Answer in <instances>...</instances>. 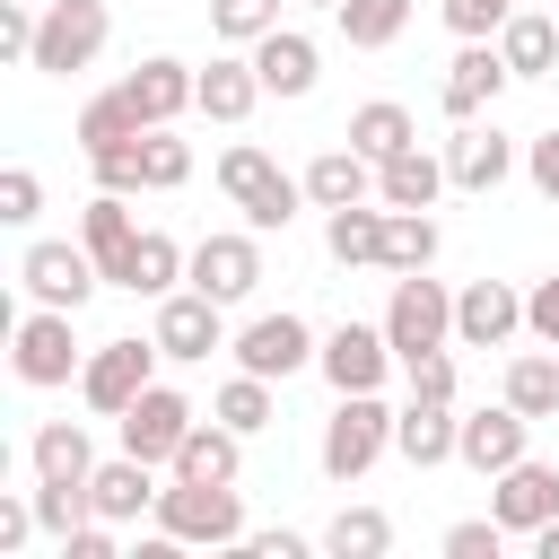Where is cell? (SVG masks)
<instances>
[{"label": "cell", "instance_id": "9", "mask_svg": "<svg viewBox=\"0 0 559 559\" xmlns=\"http://www.w3.org/2000/svg\"><path fill=\"white\" fill-rule=\"evenodd\" d=\"M148 341H157L175 367H201V358H210V349H227L236 332H227V306H218V297H201V288L183 280L175 297H157V323H148Z\"/></svg>", "mask_w": 559, "mask_h": 559}, {"label": "cell", "instance_id": "4", "mask_svg": "<svg viewBox=\"0 0 559 559\" xmlns=\"http://www.w3.org/2000/svg\"><path fill=\"white\" fill-rule=\"evenodd\" d=\"M70 323H79L70 306H26V314H17V332H9V367H17V384H35V393L79 384L87 349H79V332H70Z\"/></svg>", "mask_w": 559, "mask_h": 559}, {"label": "cell", "instance_id": "39", "mask_svg": "<svg viewBox=\"0 0 559 559\" xmlns=\"http://www.w3.org/2000/svg\"><path fill=\"white\" fill-rule=\"evenodd\" d=\"M140 183H148V192L192 183V140H175V122H157V131L140 140Z\"/></svg>", "mask_w": 559, "mask_h": 559}, {"label": "cell", "instance_id": "32", "mask_svg": "<svg viewBox=\"0 0 559 559\" xmlns=\"http://www.w3.org/2000/svg\"><path fill=\"white\" fill-rule=\"evenodd\" d=\"M131 140H148V114L131 105V87H105V96L79 105V148H87V157H96V148H131Z\"/></svg>", "mask_w": 559, "mask_h": 559}, {"label": "cell", "instance_id": "35", "mask_svg": "<svg viewBox=\"0 0 559 559\" xmlns=\"http://www.w3.org/2000/svg\"><path fill=\"white\" fill-rule=\"evenodd\" d=\"M507 402H515L524 419H559V349L507 358Z\"/></svg>", "mask_w": 559, "mask_h": 559}, {"label": "cell", "instance_id": "14", "mask_svg": "<svg viewBox=\"0 0 559 559\" xmlns=\"http://www.w3.org/2000/svg\"><path fill=\"white\" fill-rule=\"evenodd\" d=\"M524 332V288L515 280H472L454 288V349H507Z\"/></svg>", "mask_w": 559, "mask_h": 559}, {"label": "cell", "instance_id": "22", "mask_svg": "<svg viewBox=\"0 0 559 559\" xmlns=\"http://www.w3.org/2000/svg\"><path fill=\"white\" fill-rule=\"evenodd\" d=\"M79 245L96 253V271H105V288H114V280H122V262H131V245H140L131 192H96V201L79 210Z\"/></svg>", "mask_w": 559, "mask_h": 559}, {"label": "cell", "instance_id": "16", "mask_svg": "<svg viewBox=\"0 0 559 559\" xmlns=\"http://www.w3.org/2000/svg\"><path fill=\"white\" fill-rule=\"evenodd\" d=\"M515 70H507V52L498 44H463L454 61H445V79H437V105H445V122H480L489 105H498V87H507Z\"/></svg>", "mask_w": 559, "mask_h": 559}, {"label": "cell", "instance_id": "30", "mask_svg": "<svg viewBox=\"0 0 559 559\" xmlns=\"http://www.w3.org/2000/svg\"><path fill=\"white\" fill-rule=\"evenodd\" d=\"M183 271H192V253H183L175 236L140 227V245H131V262H122V280H114V288H131V297H175V288H183Z\"/></svg>", "mask_w": 559, "mask_h": 559}, {"label": "cell", "instance_id": "50", "mask_svg": "<svg viewBox=\"0 0 559 559\" xmlns=\"http://www.w3.org/2000/svg\"><path fill=\"white\" fill-rule=\"evenodd\" d=\"M314 542L306 533H288V524H271V533H245V559H306Z\"/></svg>", "mask_w": 559, "mask_h": 559}, {"label": "cell", "instance_id": "33", "mask_svg": "<svg viewBox=\"0 0 559 559\" xmlns=\"http://www.w3.org/2000/svg\"><path fill=\"white\" fill-rule=\"evenodd\" d=\"M341 140H349L358 157H376V166H384L393 148H411V140H419V122H411V105H393V96H367V105L349 114V131H341Z\"/></svg>", "mask_w": 559, "mask_h": 559}, {"label": "cell", "instance_id": "13", "mask_svg": "<svg viewBox=\"0 0 559 559\" xmlns=\"http://www.w3.org/2000/svg\"><path fill=\"white\" fill-rule=\"evenodd\" d=\"M183 280H192L201 297H218V306H245V297L262 288V236H253V227H245V236H201Z\"/></svg>", "mask_w": 559, "mask_h": 559}, {"label": "cell", "instance_id": "20", "mask_svg": "<svg viewBox=\"0 0 559 559\" xmlns=\"http://www.w3.org/2000/svg\"><path fill=\"white\" fill-rule=\"evenodd\" d=\"M122 87H131V105L148 114V131H157V122H175V114H201V70H192V61H175V52H148Z\"/></svg>", "mask_w": 559, "mask_h": 559}, {"label": "cell", "instance_id": "26", "mask_svg": "<svg viewBox=\"0 0 559 559\" xmlns=\"http://www.w3.org/2000/svg\"><path fill=\"white\" fill-rule=\"evenodd\" d=\"M236 472H245V437L227 419H192V437L166 463V480H236Z\"/></svg>", "mask_w": 559, "mask_h": 559}, {"label": "cell", "instance_id": "10", "mask_svg": "<svg viewBox=\"0 0 559 559\" xmlns=\"http://www.w3.org/2000/svg\"><path fill=\"white\" fill-rule=\"evenodd\" d=\"M227 349H236V367H245V376L288 384L297 367H314V349H323V341H314V323H306V314H288V306H280V314H253Z\"/></svg>", "mask_w": 559, "mask_h": 559}, {"label": "cell", "instance_id": "19", "mask_svg": "<svg viewBox=\"0 0 559 559\" xmlns=\"http://www.w3.org/2000/svg\"><path fill=\"white\" fill-rule=\"evenodd\" d=\"M454 437H463V411L454 402H402L393 411V454L411 463V472H437V463H454Z\"/></svg>", "mask_w": 559, "mask_h": 559}, {"label": "cell", "instance_id": "28", "mask_svg": "<svg viewBox=\"0 0 559 559\" xmlns=\"http://www.w3.org/2000/svg\"><path fill=\"white\" fill-rule=\"evenodd\" d=\"M306 201H314V210H349V201H376V157H358L349 140H341V148H323V157L306 166Z\"/></svg>", "mask_w": 559, "mask_h": 559}, {"label": "cell", "instance_id": "45", "mask_svg": "<svg viewBox=\"0 0 559 559\" xmlns=\"http://www.w3.org/2000/svg\"><path fill=\"white\" fill-rule=\"evenodd\" d=\"M35 210H44V183H35V166H9V175H0V218H9V227H26Z\"/></svg>", "mask_w": 559, "mask_h": 559}, {"label": "cell", "instance_id": "18", "mask_svg": "<svg viewBox=\"0 0 559 559\" xmlns=\"http://www.w3.org/2000/svg\"><path fill=\"white\" fill-rule=\"evenodd\" d=\"M515 166H524V157H515V140H507L498 122H454V140H445V175H454V192H498Z\"/></svg>", "mask_w": 559, "mask_h": 559}, {"label": "cell", "instance_id": "6", "mask_svg": "<svg viewBox=\"0 0 559 559\" xmlns=\"http://www.w3.org/2000/svg\"><path fill=\"white\" fill-rule=\"evenodd\" d=\"M157 341H140V332H122V341H96L87 349V367H79V402L96 411V419H122L148 384H157Z\"/></svg>", "mask_w": 559, "mask_h": 559}, {"label": "cell", "instance_id": "31", "mask_svg": "<svg viewBox=\"0 0 559 559\" xmlns=\"http://www.w3.org/2000/svg\"><path fill=\"white\" fill-rule=\"evenodd\" d=\"M26 463H35V480H96V437L79 419H44Z\"/></svg>", "mask_w": 559, "mask_h": 559}, {"label": "cell", "instance_id": "47", "mask_svg": "<svg viewBox=\"0 0 559 559\" xmlns=\"http://www.w3.org/2000/svg\"><path fill=\"white\" fill-rule=\"evenodd\" d=\"M524 175H533V192L559 210V131H533V140H524Z\"/></svg>", "mask_w": 559, "mask_h": 559}, {"label": "cell", "instance_id": "24", "mask_svg": "<svg viewBox=\"0 0 559 559\" xmlns=\"http://www.w3.org/2000/svg\"><path fill=\"white\" fill-rule=\"evenodd\" d=\"M384 201H349V210H323V245L341 271H384Z\"/></svg>", "mask_w": 559, "mask_h": 559}, {"label": "cell", "instance_id": "2", "mask_svg": "<svg viewBox=\"0 0 559 559\" xmlns=\"http://www.w3.org/2000/svg\"><path fill=\"white\" fill-rule=\"evenodd\" d=\"M218 192L245 210V227H253V236H288V218H297V201H306V175H288L271 148L236 140V148L218 157Z\"/></svg>", "mask_w": 559, "mask_h": 559}, {"label": "cell", "instance_id": "38", "mask_svg": "<svg viewBox=\"0 0 559 559\" xmlns=\"http://www.w3.org/2000/svg\"><path fill=\"white\" fill-rule=\"evenodd\" d=\"M437 245H445V236H437L428 210H393V218H384V271H393V280H402V271H428Z\"/></svg>", "mask_w": 559, "mask_h": 559}, {"label": "cell", "instance_id": "44", "mask_svg": "<svg viewBox=\"0 0 559 559\" xmlns=\"http://www.w3.org/2000/svg\"><path fill=\"white\" fill-rule=\"evenodd\" d=\"M87 166H96V192H148V183H140V140H131V148H96Z\"/></svg>", "mask_w": 559, "mask_h": 559}, {"label": "cell", "instance_id": "29", "mask_svg": "<svg viewBox=\"0 0 559 559\" xmlns=\"http://www.w3.org/2000/svg\"><path fill=\"white\" fill-rule=\"evenodd\" d=\"M498 52H507L515 79H550L559 70V9H515L498 26Z\"/></svg>", "mask_w": 559, "mask_h": 559}, {"label": "cell", "instance_id": "3", "mask_svg": "<svg viewBox=\"0 0 559 559\" xmlns=\"http://www.w3.org/2000/svg\"><path fill=\"white\" fill-rule=\"evenodd\" d=\"M384 454H393V411H384V393H341L332 419H323V445H314L323 480L349 489V480H367Z\"/></svg>", "mask_w": 559, "mask_h": 559}, {"label": "cell", "instance_id": "41", "mask_svg": "<svg viewBox=\"0 0 559 559\" xmlns=\"http://www.w3.org/2000/svg\"><path fill=\"white\" fill-rule=\"evenodd\" d=\"M524 0H445V26L463 35V44H498V26L515 17Z\"/></svg>", "mask_w": 559, "mask_h": 559}, {"label": "cell", "instance_id": "43", "mask_svg": "<svg viewBox=\"0 0 559 559\" xmlns=\"http://www.w3.org/2000/svg\"><path fill=\"white\" fill-rule=\"evenodd\" d=\"M524 332H533L542 349H559V271H542V280L524 288Z\"/></svg>", "mask_w": 559, "mask_h": 559}, {"label": "cell", "instance_id": "25", "mask_svg": "<svg viewBox=\"0 0 559 559\" xmlns=\"http://www.w3.org/2000/svg\"><path fill=\"white\" fill-rule=\"evenodd\" d=\"M87 498H96V515H105V524H140V515L157 507V463H140V454H114V463H96Z\"/></svg>", "mask_w": 559, "mask_h": 559}, {"label": "cell", "instance_id": "11", "mask_svg": "<svg viewBox=\"0 0 559 559\" xmlns=\"http://www.w3.org/2000/svg\"><path fill=\"white\" fill-rule=\"evenodd\" d=\"M314 367H323V384H332V393H384V376H393L402 358H393L384 323H332V332H323V349H314Z\"/></svg>", "mask_w": 559, "mask_h": 559}, {"label": "cell", "instance_id": "48", "mask_svg": "<svg viewBox=\"0 0 559 559\" xmlns=\"http://www.w3.org/2000/svg\"><path fill=\"white\" fill-rule=\"evenodd\" d=\"M0 52L9 61H35V9L26 0H0Z\"/></svg>", "mask_w": 559, "mask_h": 559}, {"label": "cell", "instance_id": "12", "mask_svg": "<svg viewBox=\"0 0 559 559\" xmlns=\"http://www.w3.org/2000/svg\"><path fill=\"white\" fill-rule=\"evenodd\" d=\"M533 454V419L498 393V402H480V411H463V437H454V463H472L480 480H498L507 463H524Z\"/></svg>", "mask_w": 559, "mask_h": 559}, {"label": "cell", "instance_id": "5", "mask_svg": "<svg viewBox=\"0 0 559 559\" xmlns=\"http://www.w3.org/2000/svg\"><path fill=\"white\" fill-rule=\"evenodd\" d=\"M384 341L393 358H428V349H454V288L428 280V271H402L393 280V306H384Z\"/></svg>", "mask_w": 559, "mask_h": 559}, {"label": "cell", "instance_id": "34", "mask_svg": "<svg viewBox=\"0 0 559 559\" xmlns=\"http://www.w3.org/2000/svg\"><path fill=\"white\" fill-rule=\"evenodd\" d=\"M210 419H227L236 437H262V428L280 419V402H271V376H245V367H236V376L210 393Z\"/></svg>", "mask_w": 559, "mask_h": 559}, {"label": "cell", "instance_id": "17", "mask_svg": "<svg viewBox=\"0 0 559 559\" xmlns=\"http://www.w3.org/2000/svg\"><path fill=\"white\" fill-rule=\"evenodd\" d=\"M489 515H498L507 533H524V542H533V533L559 515V472H550V463H533V454H524V463H507V472L489 480Z\"/></svg>", "mask_w": 559, "mask_h": 559}, {"label": "cell", "instance_id": "49", "mask_svg": "<svg viewBox=\"0 0 559 559\" xmlns=\"http://www.w3.org/2000/svg\"><path fill=\"white\" fill-rule=\"evenodd\" d=\"M26 533H44V524H35V498H0V559H17Z\"/></svg>", "mask_w": 559, "mask_h": 559}, {"label": "cell", "instance_id": "52", "mask_svg": "<svg viewBox=\"0 0 559 559\" xmlns=\"http://www.w3.org/2000/svg\"><path fill=\"white\" fill-rule=\"evenodd\" d=\"M297 9H341V0H297Z\"/></svg>", "mask_w": 559, "mask_h": 559}, {"label": "cell", "instance_id": "42", "mask_svg": "<svg viewBox=\"0 0 559 559\" xmlns=\"http://www.w3.org/2000/svg\"><path fill=\"white\" fill-rule=\"evenodd\" d=\"M498 542H507L498 515H463V524H445V559H498Z\"/></svg>", "mask_w": 559, "mask_h": 559}, {"label": "cell", "instance_id": "51", "mask_svg": "<svg viewBox=\"0 0 559 559\" xmlns=\"http://www.w3.org/2000/svg\"><path fill=\"white\" fill-rule=\"evenodd\" d=\"M533 559H559V515H550V524L533 533Z\"/></svg>", "mask_w": 559, "mask_h": 559}, {"label": "cell", "instance_id": "8", "mask_svg": "<svg viewBox=\"0 0 559 559\" xmlns=\"http://www.w3.org/2000/svg\"><path fill=\"white\" fill-rule=\"evenodd\" d=\"M105 35H114V9H105V0H52V9L35 17V61H26V70L70 79V70H87V61L105 52Z\"/></svg>", "mask_w": 559, "mask_h": 559}, {"label": "cell", "instance_id": "40", "mask_svg": "<svg viewBox=\"0 0 559 559\" xmlns=\"http://www.w3.org/2000/svg\"><path fill=\"white\" fill-rule=\"evenodd\" d=\"M271 26H280V0H210V35L218 44H245L253 52Z\"/></svg>", "mask_w": 559, "mask_h": 559}, {"label": "cell", "instance_id": "15", "mask_svg": "<svg viewBox=\"0 0 559 559\" xmlns=\"http://www.w3.org/2000/svg\"><path fill=\"white\" fill-rule=\"evenodd\" d=\"M192 419H201V411H192L175 384H148L114 428H122V454H140V463H175V445L192 437Z\"/></svg>", "mask_w": 559, "mask_h": 559}, {"label": "cell", "instance_id": "46", "mask_svg": "<svg viewBox=\"0 0 559 559\" xmlns=\"http://www.w3.org/2000/svg\"><path fill=\"white\" fill-rule=\"evenodd\" d=\"M402 376H411L419 402H454V349H428V358H411Z\"/></svg>", "mask_w": 559, "mask_h": 559}, {"label": "cell", "instance_id": "36", "mask_svg": "<svg viewBox=\"0 0 559 559\" xmlns=\"http://www.w3.org/2000/svg\"><path fill=\"white\" fill-rule=\"evenodd\" d=\"M332 26H341V44H349V52H384V44L411 26V0H341V9H332Z\"/></svg>", "mask_w": 559, "mask_h": 559}, {"label": "cell", "instance_id": "37", "mask_svg": "<svg viewBox=\"0 0 559 559\" xmlns=\"http://www.w3.org/2000/svg\"><path fill=\"white\" fill-rule=\"evenodd\" d=\"M323 550H332V559H384V550H393V515H384V507H341V515L323 524Z\"/></svg>", "mask_w": 559, "mask_h": 559}, {"label": "cell", "instance_id": "7", "mask_svg": "<svg viewBox=\"0 0 559 559\" xmlns=\"http://www.w3.org/2000/svg\"><path fill=\"white\" fill-rule=\"evenodd\" d=\"M17 288H26V306H87L96 288H105V271H96V253L87 245H70V236H35L26 253H17Z\"/></svg>", "mask_w": 559, "mask_h": 559}, {"label": "cell", "instance_id": "1", "mask_svg": "<svg viewBox=\"0 0 559 559\" xmlns=\"http://www.w3.org/2000/svg\"><path fill=\"white\" fill-rule=\"evenodd\" d=\"M148 524L175 533L183 550H245V533H253L236 480H166L157 507H148Z\"/></svg>", "mask_w": 559, "mask_h": 559}, {"label": "cell", "instance_id": "23", "mask_svg": "<svg viewBox=\"0 0 559 559\" xmlns=\"http://www.w3.org/2000/svg\"><path fill=\"white\" fill-rule=\"evenodd\" d=\"M454 175H445V157H428L419 140L411 148H393L384 166H376V201L384 210H437V192H445Z\"/></svg>", "mask_w": 559, "mask_h": 559}, {"label": "cell", "instance_id": "27", "mask_svg": "<svg viewBox=\"0 0 559 559\" xmlns=\"http://www.w3.org/2000/svg\"><path fill=\"white\" fill-rule=\"evenodd\" d=\"M262 105V70H253V52L236 44V52H218L210 70H201V114L210 122H245Z\"/></svg>", "mask_w": 559, "mask_h": 559}, {"label": "cell", "instance_id": "21", "mask_svg": "<svg viewBox=\"0 0 559 559\" xmlns=\"http://www.w3.org/2000/svg\"><path fill=\"white\" fill-rule=\"evenodd\" d=\"M253 70H262V96H314L323 52H314V35H306V26H271V35L253 44Z\"/></svg>", "mask_w": 559, "mask_h": 559}]
</instances>
